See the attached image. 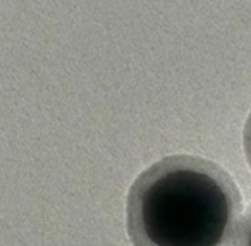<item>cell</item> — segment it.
Returning a JSON list of instances; mask_svg holds the SVG:
<instances>
[{
  "mask_svg": "<svg viewBox=\"0 0 251 246\" xmlns=\"http://www.w3.org/2000/svg\"><path fill=\"white\" fill-rule=\"evenodd\" d=\"M241 212L239 188L224 167L176 153L133 181L126 229L133 246H234Z\"/></svg>",
  "mask_w": 251,
  "mask_h": 246,
  "instance_id": "6da1fadb",
  "label": "cell"
},
{
  "mask_svg": "<svg viewBox=\"0 0 251 246\" xmlns=\"http://www.w3.org/2000/svg\"><path fill=\"white\" fill-rule=\"evenodd\" d=\"M237 246H251V203L243 217V224H241L239 229V238H237Z\"/></svg>",
  "mask_w": 251,
  "mask_h": 246,
  "instance_id": "7a4b0ae2",
  "label": "cell"
},
{
  "mask_svg": "<svg viewBox=\"0 0 251 246\" xmlns=\"http://www.w3.org/2000/svg\"><path fill=\"white\" fill-rule=\"evenodd\" d=\"M243 148H244V157H246V162L251 167V110L246 117L243 129Z\"/></svg>",
  "mask_w": 251,
  "mask_h": 246,
  "instance_id": "3957f363",
  "label": "cell"
}]
</instances>
